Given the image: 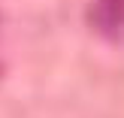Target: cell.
Masks as SVG:
<instances>
[{
	"label": "cell",
	"mask_w": 124,
	"mask_h": 118,
	"mask_svg": "<svg viewBox=\"0 0 124 118\" xmlns=\"http://www.w3.org/2000/svg\"><path fill=\"white\" fill-rule=\"evenodd\" d=\"M91 21L103 33H115L124 27V0H97L91 9Z\"/></svg>",
	"instance_id": "obj_1"
}]
</instances>
